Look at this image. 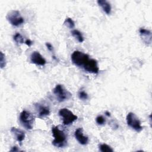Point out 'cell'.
Returning <instances> with one entry per match:
<instances>
[{"label":"cell","mask_w":152,"mask_h":152,"mask_svg":"<svg viewBox=\"0 0 152 152\" xmlns=\"http://www.w3.org/2000/svg\"><path fill=\"white\" fill-rule=\"evenodd\" d=\"M71 61L75 66L82 68L88 73H99L97 61L94 59L90 58L88 55L83 52L75 50L71 55Z\"/></svg>","instance_id":"6da1fadb"},{"label":"cell","mask_w":152,"mask_h":152,"mask_svg":"<svg viewBox=\"0 0 152 152\" xmlns=\"http://www.w3.org/2000/svg\"><path fill=\"white\" fill-rule=\"evenodd\" d=\"M52 135L54 138L52 144L56 147L62 148L67 145V136L66 133L59 126H53L52 128Z\"/></svg>","instance_id":"7a4b0ae2"},{"label":"cell","mask_w":152,"mask_h":152,"mask_svg":"<svg viewBox=\"0 0 152 152\" xmlns=\"http://www.w3.org/2000/svg\"><path fill=\"white\" fill-rule=\"evenodd\" d=\"M20 121L22 125L28 130L32 129L34 126L35 118L27 110H23L20 115Z\"/></svg>","instance_id":"3957f363"},{"label":"cell","mask_w":152,"mask_h":152,"mask_svg":"<svg viewBox=\"0 0 152 152\" xmlns=\"http://www.w3.org/2000/svg\"><path fill=\"white\" fill-rule=\"evenodd\" d=\"M53 93L55 96L57 100L59 102H63L69 99L72 94L65 88L61 84H57L53 89Z\"/></svg>","instance_id":"277c9868"},{"label":"cell","mask_w":152,"mask_h":152,"mask_svg":"<svg viewBox=\"0 0 152 152\" xmlns=\"http://www.w3.org/2000/svg\"><path fill=\"white\" fill-rule=\"evenodd\" d=\"M6 18L8 22L13 26L18 27L22 25L24 22V18L18 10H11L8 12Z\"/></svg>","instance_id":"5b68a950"},{"label":"cell","mask_w":152,"mask_h":152,"mask_svg":"<svg viewBox=\"0 0 152 152\" xmlns=\"http://www.w3.org/2000/svg\"><path fill=\"white\" fill-rule=\"evenodd\" d=\"M59 115L62 119L63 124L65 125H69L72 124L78 118L71 110L66 108L61 109L59 111Z\"/></svg>","instance_id":"8992f818"},{"label":"cell","mask_w":152,"mask_h":152,"mask_svg":"<svg viewBox=\"0 0 152 152\" xmlns=\"http://www.w3.org/2000/svg\"><path fill=\"white\" fill-rule=\"evenodd\" d=\"M127 125L132 129L137 132H140L142 130L141 122L136 115L132 112H129L126 118Z\"/></svg>","instance_id":"52a82bcc"},{"label":"cell","mask_w":152,"mask_h":152,"mask_svg":"<svg viewBox=\"0 0 152 152\" xmlns=\"http://www.w3.org/2000/svg\"><path fill=\"white\" fill-rule=\"evenodd\" d=\"M31 63L34 64L36 65L43 66L46 64L45 59L42 55L37 51H34L30 55Z\"/></svg>","instance_id":"ba28073f"},{"label":"cell","mask_w":152,"mask_h":152,"mask_svg":"<svg viewBox=\"0 0 152 152\" xmlns=\"http://www.w3.org/2000/svg\"><path fill=\"white\" fill-rule=\"evenodd\" d=\"M74 136L78 142L81 145H86L88 142V137L83 135V129L82 128H78L74 132Z\"/></svg>","instance_id":"9c48e42d"},{"label":"cell","mask_w":152,"mask_h":152,"mask_svg":"<svg viewBox=\"0 0 152 152\" xmlns=\"http://www.w3.org/2000/svg\"><path fill=\"white\" fill-rule=\"evenodd\" d=\"M139 32L142 41L147 45H150L151 42V32L144 28H140Z\"/></svg>","instance_id":"30bf717a"},{"label":"cell","mask_w":152,"mask_h":152,"mask_svg":"<svg viewBox=\"0 0 152 152\" xmlns=\"http://www.w3.org/2000/svg\"><path fill=\"white\" fill-rule=\"evenodd\" d=\"M11 132L14 135L16 140L20 144L24 140L25 132L23 130L15 127H12L11 128Z\"/></svg>","instance_id":"8fae6325"},{"label":"cell","mask_w":152,"mask_h":152,"mask_svg":"<svg viewBox=\"0 0 152 152\" xmlns=\"http://www.w3.org/2000/svg\"><path fill=\"white\" fill-rule=\"evenodd\" d=\"M35 106L38 112L39 118H42L50 115V110L47 106L41 105L40 104H36Z\"/></svg>","instance_id":"7c38bea8"},{"label":"cell","mask_w":152,"mask_h":152,"mask_svg":"<svg viewBox=\"0 0 152 152\" xmlns=\"http://www.w3.org/2000/svg\"><path fill=\"white\" fill-rule=\"evenodd\" d=\"M97 2L106 14L107 15L110 14L111 10H112L111 5L108 1L106 0H98Z\"/></svg>","instance_id":"4fadbf2b"},{"label":"cell","mask_w":152,"mask_h":152,"mask_svg":"<svg viewBox=\"0 0 152 152\" xmlns=\"http://www.w3.org/2000/svg\"><path fill=\"white\" fill-rule=\"evenodd\" d=\"M71 34L80 43H82L84 40V39L80 31H78V30H76V29L72 30L71 31Z\"/></svg>","instance_id":"5bb4252c"},{"label":"cell","mask_w":152,"mask_h":152,"mask_svg":"<svg viewBox=\"0 0 152 152\" xmlns=\"http://www.w3.org/2000/svg\"><path fill=\"white\" fill-rule=\"evenodd\" d=\"M64 24L71 29L74 28V27H75L74 21H73V20L71 18H69V17H67L65 18V20L64 22Z\"/></svg>","instance_id":"9a60e30c"},{"label":"cell","mask_w":152,"mask_h":152,"mask_svg":"<svg viewBox=\"0 0 152 152\" xmlns=\"http://www.w3.org/2000/svg\"><path fill=\"white\" fill-rule=\"evenodd\" d=\"M99 150L102 152H113V150L106 144H102L99 145Z\"/></svg>","instance_id":"2e32d148"},{"label":"cell","mask_w":152,"mask_h":152,"mask_svg":"<svg viewBox=\"0 0 152 152\" xmlns=\"http://www.w3.org/2000/svg\"><path fill=\"white\" fill-rule=\"evenodd\" d=\"M13 39H14V41L18 44H22L24 43V38L21 36V34L19 33H16L14 34Z\"/></svg>","instance_id":"e0dca14e"},{"label":"cell","mask_w":152,"mask_h":152,"mask_svg":"<svg viewBox=\"0 0 152 152\" xmlns=\"http://www.w3.org/2000/svg\"><path fill=\"white\" fill-rule=\"evenodd\" d=\"M6 65V59L5 56L3 53L2 52H1V56H0V67L1 69L4 68Z\"/></svg>","instance_id":"ac0fdd59"},{"label":"cell","mask_w":152,"mask_h":152,"mask_svg":"<svg viewBox=\"0 0 152 152\" xmlns=\"http://www.w3.org/2000/svg\"><path fill=\"white\" fill-rule=\"evenodd\" d=\"M78 97L80 99L83 100H86L88 99V94L87 93L84 91V90H80L78 93Z\"/></svg>","instance_id":"d6986e66"},{"label":"cell","mask_w":152,"mask_h":152,"mask_svg":"<svg viewBox=\"0 0 152 152\" xmlns=\"http://www.w3.org/2000/svg\"><path fill=\"white\" fill-rule=\"evenodd\" d=\"M96 121L97 124L98 125H104V124L106 123V119H105V118H104L103 116H101V115H99V116H98L96 118Z\"/></svg>","instance_id":"ffe728a7"},{"label":"cell","mask_w":152,"mask_h":152,"mask_svg":"<svg viewBox=\"0 0 152 152\" xmlns=\"http://www.w3.org/2000/svg\"><path fill=\"white\" fill-rule=\"evenodd\" d=\"M46 47H47V48L49 50L52 51L53 50V46H52L51 43L47 42V43H46Z\"/></svg>","instance_id":"44dd1931"},{"label":"cell","mask_w":152,"mask_h":152,"mask_svg":"<svg viewBox=\"0 0 152 152\" xmlns=\"http://www.w3.org/2000/svg\"><path fill=\"white\" fill-rule=\"evenodd\" d=\"M28 46H30L31 45H32V43H33V42L30 40V39H27L26 41H25V42H24Z\"/></svg>","instance_id":"7402d4cb"},{"label":"cell","mask_w":152,"mask_h":152,"mask_svg":"<svg viewBox=\"0 0 152 152\" xmlns=\"http://www.w3.org/2000/svg\"><path fill=\"white\" fill-rule=\"evenodd\" d=\"M10 151H20V150L17 147L14 146V147H12V148H11Z\"/></svg>","instance_id":"603a6c76"},{"label":"cell","mask_w":152,"mask_h":152,"mask_svg":"<svg viewBox=\"0 0 152 152\" xmlns=\"http://www.w3.org/2000/svg\"><path fill=\"white\" fill-rule=\"evenodd\" d=\"M105 113H106V115L107 116H110V113L109 112H107V111H106V112H105Z\"/></svg>","instance_id":"cb8c5ba5"}]
</instances>
